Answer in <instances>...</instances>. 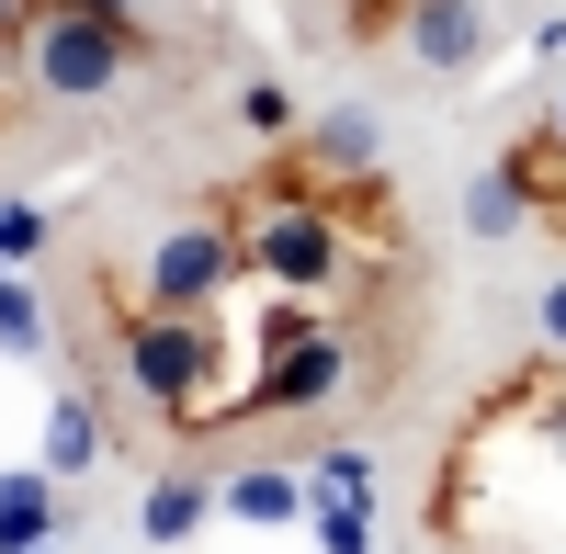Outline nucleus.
Wrapping results in <instances>:
<instances>
[{
    "label": "nucleus",
    "mask_w": 566,
    "mask_h": 554,
    "mask_svg": "<svg viewBox=\"0 0 566 554\" xmlns=\"http://www.w3.org/2000/svg\"><path fill=\"white\" fill-rule=\"evenodd\" d=\"M34 465L45 476H91V465H103V407H91V396H57V407H45V452H34Z\"/></svg>",
    "instance_id": "9d476101"
},
{
    "label": "nucleus",
    "mask_w": 566,
    "mask_h": 554,
    "mask_svg": "<svg viewBox=\"0 0 566 554\" xmlns=\"http://www.w3.org/2000/svg\"><path fill=\"white\" fill-rule=\"evenodd\" d=\"M45 238H57V215H45V204H0V271L45 260Z\"/></svg>",
    "instance_id": "ddd939ff"
},
{
    "label": "nucleus",
    "mask_w": 566,
    "mask_h": 554,
    "mask_svg": "<svg viewBox=\"0 0 566 554\" xmlns=\"http://www.w3.org/2000/svg\"><path fill=\"white\" fill-rule=\"evenodd\" d=\"M148 68V34L136 23H103V12H57V0H45L34 12V34H23V90L34 103H114V90Z\"/></svg>",
    "instance_id": "20e7f679"
},
{
    "label": "nucleus",
    "mask_w": 566,
    "mask_h": 554,
    "mask_svg": "<svg viewBox=\"0 0 566 554\" xmlns=\"http://www.w3.org/2000/svg\"><path fill=\"white\" fill-rule=\"evenodd\" d=\"M306 498H317V510H374V465H363L352 441L317 452V465H306Z\"/></svg>",
    "instance_id": "f8f14e48"
},
{
    "label": "nucleus",
    "mask_w": 566,
    "mask_h": 554,
    "mask_svg": "<svg viewBox=\"0 0 566 554\" xmlns=\"http://www.w3.org/2000/svg\"><path fill=\"white\" fill-rule=\"evenodd\" d=\"M239 125L272 136V148H295V90H283V79H250V90H239Z\"/></svg>",
    "instance_id": "4468645a"
},
{
    "label": "nucleus",
    "mask_w": 566,
    "mask_h": 554,
    "mask_svg": "<svg viewBox=\"0 0 566 554\" xmlns=\"http://www.w3.org/2000/svg\"><path fill=\"white\" fill-rule=\"evenodd\" d=\"M114 362L148 396V419L205 430L227 419V317H159V306H114Z\"/></svg>",
    "instance_id": "f03ea898"
},
{
    "label": "nucleus",
    "mask_w": 566,
    "mask_h": 554,
    "mask_svg": "<svg viewBox=\"0 0 566 554\" xmlns=\"http://www.w3.org/2000/svg\"><path fill=\"white\" fill-rule=\"evenodd\" d=\"M408 68H431V79H464V68H488V0H408Z\"/></svg>",
    "instance_id": "423d86ee"
},
{
    "label": "nucleus",
    "mask_w": 566,
    "mask_h": 554,
    "mask_svg": "<svg viewBox=\"0 0 566 554\" xmlns=\"http://www.w3.org/2000/svg\"><path fill=\"white\" fill-rule=\"evenodd\" d=\"M352 385V329L328 306H306V295H283L272 317H261V374L227 396V419H306V407H328Z\"/></svg>",
    "instance_id": "7ed1b4c3"
},
{
    "label": "nucleus",
    "mask_w": 566,
    "mask_h": 554,
    "mask_svg": "<svg viewBox=\"0 0 566 554\" xmlns=\"http://www.w3.org/2000/svg\"><path fill=\"white\" fill-rule=\"evenodd\" d=\"M34 554H57V543H34Z\"/></svg>",
    "instance_id": "4be33fe9"
},
{
    "label": "nucleus",
    "mask_w": 566,
    "mask_h": 554,
    "mask_svg": "<svg viewBox=\"0 0 566 554\" xmlns=\"http://www.w3.org/2000/svg\"><path fill=\"white\" fill-rule=\"evenodd\" d=\"M533 329H544V351H555V362H566V271H555V284H544V295H533Z\"/></svg>",
    "instance_id": "f3484780"
},
{
    "label": "nucleus",
    "mask_w": 566,
    "mask_h": 554,
    "mask_svg": "<svg viewBox=\"0 0 566 554\" xmlns=\"http://www.w3.org/2000/svg\"><path fill=\"white\" fill-rule=\"evenodd\" d=\"M23 34H34V0H0V68H23Z\"/></svg>",
    "instance_id": "a211bd4d"
},
{
    "label": "nucleus",
    "mask_w": 566,
    "mask_h": 554,
    "mask_svg": "<svg viewBox=\"0 0 566 554\" xmlns=\"http://www.w3.org/2000/svg\"><path fill=\"white\" fill-rule=\"evenodd\" d=\"M317 510L306 498V465H239V476H216V521H250V532H295Z\"/></svg>",
    "instance_id": "6e6552de"
},
{
    "label": "nucleus",
    "mask_w": 566,
    "mask_h": 554,
    "mask_svg": "<svg viewBox=\"0 0 566 554\" xmlns=\"http://www.w3.org/2000/svg\"><path fill=\"white\" fill-rule=\"evenodd\" d=\"M239 284H250V260H239V226H227V204L170 215L159 238L136 249V306H159V317H216Z\"/></svg>",
    "instance_id": "39448f33"
},
{
    "label": "nucleus",
    "mask_w": 566,
    "mask_h": 554,
    "mask_svg": "<svg viewBox=\"0 0 566 554\" xmlns=\"http://www.w3.org/2000/svg\"><path fill=\"white\" fill-rule=\"evenodd\" d=\"M374 204H386V181H363V193H317V181H295V159H272L261 181L227 193V226H239L250 284L306 295V306H340L352 295V238L386 226Z\"/></svg>",
    "instance_id": "f257e3e1"
},
{
    "label": "nucleus",
    "mask_w": 566,
    "mask_h": 554,
    "mask_svg": "<svg viewBox=\"0 0 566 554\" xmlns=\"http://www.w3.org/2000/svg\"><path fill=\"white\" fill-rule=\"evenodd\" d=\"M544 148L566 159V90H555V103H544Z\"/></svg>",
    "instance_id": "412c9836"
},
{
    "label": "nucleus",
    "mask_w": 566,
    "mask_h": 554,
    "mask_svg": "<svg viewBox=\"0 0 566 554\" xmlns=\"http://www.w3.org/2000/svg\"><path fill=\"white\" fill-rule=\"evenodd\" d=\"M317 554H374V510H306Z\"/></svg>",
    "instance_id": "dca6fc26"
},
{
    "label": "nucleus",
    "mask_w": 566,
    "mask_h": 554,
    "mask_svg": "<svg viewBox=\"0 0 566 554\" xmlns=\"http://www.w3.org/2000/svg\"><path fill=\"white\" fill-rule=\"evenodd\" d=\"M45 12V0H34ZM57 12H103V23H136V0H57Z\"/></svg>",
    "instance_id": "6ab92c4d"
},
{
    "label": "nucleus",
    "mask_w": 566,
    "mask_h": 554,
    "mask_svg": "<svg viewBox=\"0 0 566 554\" xmlns=\"http://www.w3.org/2000/svg\"><path fill=\"white\" fill-rule=\"evenodd\" d=\"M34 543H57V476L12 465L0 476V554H34Z\"/></svg>",
    "instance_id": "1a4fd4ad"
},
{
    "label": "nucleus",
    "mask_w": 566,
    "mask_h": 554,
    "mask_svg": "<svg viewBox=\"0 0 566 554\" xmlns=\"http://www.w3.org/2000/svg\"><path fill=\"white\" fill-rule=\"evenodd\" d=\"M283 159H295V181H317V193H363L374 181V114H317Z\"/></svg>",
    "instance_id": "0eeeda50"
},
{
    "label": "nucleus",
    "mask_w": 566,
    "mask_h": 554,
    "mask_svg": "<svg viewBox=\"0 0 566 554\" xmlns=\"http://www.w3.org/2000/svg\"><path fill=\"white\" fill-rule=\"evenodd\" d=\"M0 351H12V362H34V351H45V306L12 284V271H0Z\"/></svg>",
    "instance_id": "2eb2a0df"
},
{
    "label": "nucleus",
    "mask_w": 566,
    "mask_h": 554,
    "mask_svg": "<svg viewBox=\"0 0 566 554\" xmlns=\"http://www.w3.org/2000/svg\"><path fill=\"white\" fill-rule=\"evenodd\" d=\"M544 452L566 465V396H544Z\"/></svg>",
    "instance_id": "aec40b11"
},
{
    "label": "nucleus",
    "mask_w": 566,
    "mask_h": 554,
    "mask_svg": "<svg viewBox=\"0 0 566 554\" xmlns=\"http://www.w3.org/2000/svg\"><path fill=\"white\" fill-rule=\"evenodd\" d=\"M205 521H216V487H205V476H159L148 510H136V532H148V543H193Z\"/></svg>",
    "instance_id": "9b49d317"
}]
</instances>
